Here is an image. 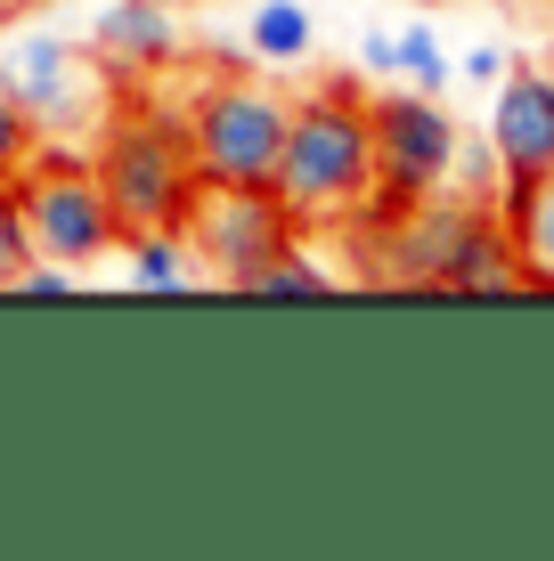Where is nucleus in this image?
Instances as JSON below:
<instances>
[{"label":"nucleus","instance_id":"1","mask_svg":"<svg viewBox=\"0 0 554 561\" xmlns=\"http://www.w3.org/2000/svg\"><path fill=\"white\" fill-rule=\"evenodd\" d=\"M351 237H375L368 277H392V285H449V294H506V285H522L498 204L465 196V187H441L425 204L368 196Z\"/></svg>","mask_w":554,"mask_h":561},{"label":"nucleus","instance_id":"2","mask_svg":"<svg viewBox=\"0 0 554 561\" xmlns=\"http://www.w3.org/2000/svg\"><path fill=\"white\" fill-rule=\"evenodd\" d=\"M278 196L302 228H351L375 196V114L351 82H327L294 99L278 154Z\"/></svg>","mask_w":554,"mask_h":561},{"label":"nucleus","instance_id":"3","mask_svg":"<svg viewBox=\"0 0 554 561\" xmlns=\"http://www.w3.org/2000/svg\"><path fill=\"white\" fill-rule=\"evenodd\" d=\"M99 180H106V204L123 220V237L139 228H180L188 196H196V154H188V123L171 106H123L99 123Z\"/></svg>","mask_w":554,"mask_h":561},{"label":"nucleus","instance_id":"4","mask_svg":"<svg viewBox=\"0 0 554 561\" xmlns=\"http://www.w3.org/2000/svg\"><path fill=\"white\" fill-rule=\"evenodd\" d=\"M188 123V154H196L204 180H245V187H278V154H285V123H294V99L261 73L213 66L196 90Z\"/></svg>","mask_w":554,"mask_h":561},{"label":"nucleus","instance_id":"5","mask_svg":"<svg viewBox=\"0 0 554 561\" xmlns=\"http://www.w3.org/2000/svg\"><path fill=\"white\" fill-rule=\"evenodd\" d=\"M16 211H25V237L42 261H66V268H90L123 244V220L106 204V180L90 154H66V147H33V163L16 171Z\"/></svg>","mask_w":554,"mask_h":561},{"label":"nucleus","instance_id":"6","mask_svg":"<svg viewBox=\"0 0 554 561\" xmlns=\"http://www.w3.org/2000/svg\"><path fill=\"white\" fill-rule=\"evenodd\" d=\"M294 228L302 220L285 211L278 187H245V180H196V196L180 211V237L213 285H245L261 261H278L294 244Z\"/></svg>","mask_w":554,"mask_h":561},{"label":"nucleus","instance_id":"7","mask_svg":"<svg viewBox=\"0 0 554 561\" xmlns=\"http://www.w3.org/2000/svg\"><path fill=\"white\" fill-rule=\"evenodd\" d=\"M375 114V196L384 204H425L456 187V147H465V130H456V114L432 99V90H384V99L368 106Z\"/></svg>","mask_w":554,"mask_h":561},{"label":"nucleus","instance_id":"8","mask_svg":"<svg viewBox=\"0 0 554 561\" xmlns=\"http://www.w3.org/2000/svg\"><path fill=\"white\" fill-rule=\"evenodd\" d=\"M0 82L33 106L42 139H74V130H90L99 106H106V82L90 73V57L74 49L66 33H33V42H16L9 57H0Z\"/></svg>","mask_w":554,"mask_h":561},{"label":"nucleus","instance_id":"9","mask_svg":"<svg viewBox=\"0 0 554 561\" xmlns=\"http://www.w3.org/2000/svg\"><path fill=\"white\" fill-rule=\"evenodd\" d=\"M489 147H498L506 180H530V171L554 163V73L546 66H513L489 99Z\"/></svg>","mask_w":554,"mask_h":561},{"label":"nucleus","instance_id":"10","mask_svg":"<svg viewBox=\"0 0 554 561\" xmlns=\"http://www.w3.org/2000/svg\"><path fill=\"white\" fill-rule=\"evenodd\" d=\"M90 57L114 73H163L171 57H180V16H171V0H114L99 16V33H90Z\"/></svg>","mask_w":554,"mask_h":561},{"label":"nucleus","instance_id":"11","mask_svg":"<svg viewBox=\"0 0 554 561\" xmlns=\"http://www.w3.org/2000/svg\"><path fill=\"white\" fill-rule=\"evenodd\" d=\"M498 220H506V244H513V268H522V285L554 294V163L530 171V180H506Z\"/></svg>","mask_w":554,"mask_h":561},{"label":"nucleus","instance_id":"12","mask_svg":"<svg viewBox=\"0 0 554 561\" xmlns=\"http://www.w3.org/2000/svg\"><path fill=\"white\" fill-rule=\"evenodd\" d=\"M310 49H318V16H310V0H261L253 16H245V66H310Z\"/></svg>","mask_w":554,"mask_h":561},{"label":"nucleus","instance_id":"13","mask_svg":"<svg viewBox=\"0 0 554 561\" xmlns=\"http://www.w3.org/2000/svg\"><path fill=\"white\" fill-rule=\"evenodd\" d=\"M123 277L139 294H180V285L204 277V261L188 253L180 228H139V237H123Z\"/></svg>","mask_w":554,"mask_h":561},{"label":"nucleus","instance_id":"14","mask_svg":"<svg viewBox=\"0 0 554 561\" xmlns=\"http://www.w3.org/2000/svg\"><path fill=\"white\" fill-rule=\"evenodd\" d=\"M335 285H342V277H335L327 261H310V253H302V244H285L278 261H261L253 277L237 285V294H335Z\"/></svg>","mask_w":554,"mask_h":561},{"label":"nucleus","instance_id":"15","mask_svg":"<svg viewBox=\"0 0 554 561\" xmlns=\"http://www.w3.org/2000/svg\"><path fill=\"white\" fill-rule=\"evenodd\" d=\"M399 66H408V90H432V99H449V82H456V57L441 49V33L425 16L399 25Z\"/></svg>","mask_w":554,"mask_h":561},{"label":"nucleus","instance_id":"16","mask_svg":"<svg viewBox=\"0 0 554 561\" xmlns=\"http://www.w3.org/2000/svg\"><path fill=\"white\" fill-rule=\"evenodd\" d=\"M33 147H42V123H33V106L0 82V180H16V171L33 163Z\"/></svg>","mask_w":554,"mask_h":561},{"label":"nucleus","instance_id":"17","mask_svg":"<svg viewBox=\"0 0 554 561\" xmlns=\"http://www.w3.org/2000/svg\"><path fill=\"white\" fill-rule=\"evenodd\" d=\"M33 261V237H25V211H16V187L0 180V294L16 285V268Z\"/></svg>","mask_w":554,"mask_h":561},{"label":"nucleus","instance_id":"18","mask_svg":"<svg viewBox=\"0 0 554 561\" xmlns=\"http://www.w3.org/2000/svg\"><path fill=\"white\" fill-rule=\"evenodd\" d=\"M74 285H82V268H66V261H42V253H33L25 268H16L9 294H16V301H66Z\"/></svg>","mask_w":554,"mask_h":561},{"label":"nucleus","instance_id":"19","mask_svg":"<svg viewBox=\"0 0 554 561\" xmlns=\"http://www.w3.org/2000/svg\"><path fill=\"white\" fill-rule=\"evenodd\" d=\"M456 73H465L473 90H498L506 73H513V49H506V42H473V49H465V66H456Z\"/></svg>","mask_w":554,"mask_h":561},{"label":"nucleus","instance_id":"20","mask_svg":"<svg viewBox=\"0 0 554 561\" xmlns=\"http://www.w3.org/2000/svg\"><path fill=\"white\" fill-rule=\"evenodd\" d=\"M359 73H368V82H408V66H399V33H368V42H359Z\"/></svg>","mask_w":554,"mask_h":561},{"label":"nucleus","instance_id":"21","mask_svg":"<svg viewBox=\"0 0 554 561\" xmlns=\"http://www.w3.org/2000/svg\"><path fill=\"white\" fill-rule=\"evenodd\" d=\"M25 9H42V0H0V25H16Z\"/></svg>","mask_w":554,"mask_h":561},{"label":"nucleus","instance_id":"22","mask_svg":"<svg viewBox=\"0 0 554 561\" xmlns=\"http://www.w3.org/2000/svg\"><path fill=\"white\" fill-rule=\"evenodd\" d=\"M546 73H554V57H546Z\"/></svg>","mask_w":554,"mask_h":561}]
</instances>
